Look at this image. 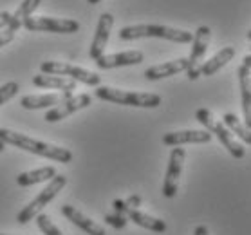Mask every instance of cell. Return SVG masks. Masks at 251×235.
Returning <instances> with one entry per match:
<instances>
[{
    "mask_svg": "<svg viewBox=\"0 0 251 235\" xmlns=\"http://www.w3.org/2000/svg\"><path fill=\"white\" fill-rule=\"evenodd\" d=\"M237 76H239L242 110H244V125L251 131V69L240 65L237 69Z\"/></svg>",
    "mask_w": 251,
    "mask_h": 235,
    "instance_id": "2e32d148",
    "label": "cell"
},
{
    "mask_svg": "<svg viewBox=\"0 0 251 235\" xmlns=\"http://www.w3.org/2000/svg\"><path fill=\"white\" fill-rule=\"evenodd\" d=\"M33 85L40 87V89H56L62 92H73L76 91V81L63 78V76H54V75H40L33 76Z\"/></svg>",
    "mask_w": 251,
    "mask_h": 235,
    "instance_id": "ac0fdd59",
    "label": "cell"
},
{
    "mask_svg": "<svg viewBox=\"0 0 251 235\" xmlns=\"http://www.w3.org/2000/svg\"><path fill=\"white\" fill-rule=\"evenodd\" d=\"M112 207H114V212L121 213V215H126V213L130 212V208L126 207V203L123 199H116L114 203H112Z\"/></svg>",
    "mask_w": 251,
    "mask_h": 235,
    "instance_id": "83f0119b",
    "label": "cell"
},
{
    "mask_svg": "<svg viewBox=\"0 0 251 235\" xmlns=\"http://www.w3.org/2000/svg\"><path fill=\"white\" fill-rule=\"evenodd\" d=\"M40 71L44 75H54V76H63L69 80L81 81L85 85L91 87H100L101 76H98L92 71H87L83 67L73 65V63H63V62H42Z\"/></svg>",
    "mask_w": 251,
    "mask_h": 235,
    "instance_id": "8992f818",
    "label": "cell"
},
{
    "mask_svg": "<svg viewBox=\"0 0 251 235\" xmlns=\"http://www.w3.org/2000/svg\"><path fill=\"white\" fill-rule=\"evenodd\" d=\"M13 38H15V31H13V29H9L7 26L4 29H0V47H4L6 44H9Z\"/></svg>",
    "mask_w": 251,
    "mask_h": 235,
    "instance_id": "4316f807",
    "label": "cell"
},
{
    "mask_svg": "<svg viewBox=\"0 0 251 235\" xmlns=\"http://www.w3.org/2000/svg\"><path fill=\"white\" fill-rule=\"evenodd\" d=\"M235 56V47H223L221 51L215 54V56H211L208 62H204L201 65V76H211L215 75L217 71H221L226 65L228 62H231Z\"/></svg>",
    "mask_w": 251,
    "mask_h": 235,
    "instance_id": "d6986e66",
    "label": "cell"
},
{
    "mask_svg": "<svg viewBox=\"0 0 251 235\" xmlns=\"http://www.w3.org/2000/svg\"><path fill=\"white\" fill-rule=\"evenodd\" d=\"M92 102V98L89 94H78V96H71L69 100H65L62 105H58V107H52L51 110H47L46 116H44V120L49 121V123H54V121H60L63 118H67V116L75 114L76 110H81L89 107Z\"/></svg>",
    "mask_w": 251,
    "mask_h": 235,
    "instance_id": "8fae6325",
    "label": "cell"
},
{
    "mask_svg": "<svg viewBox=\"0 0 251 235\" xmlns=\"http://www.w3.org/2000/svg\"><path fill=\"white\" fill-rule=\"evenodd\" d=\"M67 184V178L65 176H62V174H56L54 178L49 181V184H47L46 188L42 190L40 194L36 195L31 203H29L27 207L24 208L22 212L17 215V221L20 224H27L31 219H34L36 215H40V212L44 210V208L51 203L54 197H56L60 192H62V188Z\"/></svg>",
    "mask_w": 251,
    "mask_h": 235,
    "instance_id": "5b68a950",
    "label": "cell"
},
{
    "mask_svg": "<svg viewBox=\"0 0 251 235\" xmlns=\"http://www.w3.org/2000/svg\"><path fill=\"white\" fill-rule=\"evenodd\" d=\"M195 120L204 127V131H208L210 134H215L219 141L224 145V149L228 150L235 159H242V157L246 156L244 145L239 143V141H237V138H235L233 134L226 129V125H224L223 121L215 120V116L211 114L208 109H199V110H197V112H195Z\"/></svg>",
    "mask_w": 251,
    "mask_h": 235,
    "instance_id": "277c9868",
    "label": "cell"
},
{
    "mask_svg": "<svg viewBox=\"0 0 251 235\" xmlns=\"http://www.w3.org/2000/svg\"><path fill=\"white\" fill-rule=\"evenodd\" d=\"M96 98L103 102H112L118 105H128V107H145V109H155L161 105V96L154 92H130L120 91L112 87H98Z\"/></svg>",
    "mask_w": 251,
    "mask_h": 235,
    "instance_id": "3957f363",
    "label": "cell"
},
{
    "mask_svg": "<svg viewBox=\"0 0 251 235\" xmlns=\"http://www.w3.org/2000/svg\"><path fill=\"white\" fill-rule=\"evenodd\" d=\"M126 219L132 221V223H136L137 226H141V228L155 232V234L166 232L165 221H161V219H157V217H152V215H149V213H145V212H139V210H130V212L126 213Z\"/></svg>",
    "mask_w": 251,
    "mask_h": 235,
    "instance_id": "44dd1931",
    "label": "cell"
},
{
    "mask_svg": "<svg viewBox=\"0 0 251 235\" xmlns=\"http://www.w3.org/2000/svg\"><path fill=\"white\" fill-rule=\"evenodd\" d=\"M0 235H6V234H0Z\"/></svg>",
    "mask_w": 251,
    "mask_h": 235,
    "instance_id": "e575fe53",
    "label": "cell"
},
{
    "mask_svg": "<svg viewBox=\"0 0 251 235\" xmlns=\"http://www.w3.org/2000/svg\"><path fill=\"white\" fill-rule=\"evenodd\" d=\"M105 223L110 224L112 228L116 230H123L126 226V223H128V219H126V215H121V213H107L105 215Z\"/></svg>",
    "mask_w": 251,
    "mask_h": 235,
    "instance_id": "484cf974",
    "label": "cell"
},
{
    "mask_svg": "<svg viewBox=\"0 0 251 235\" xmlns=\"http://www.w3.org/2000/svg\"><path fill=\"white\" fill-rule=\"evenodd\" d=\"M223 123L231 134H237V138L242 139L246 145H251V131L242 123L239 116L233 114V112H228V114L223 116Z\"/></svg>",
    "mask_w": 251,
    "mask_h": 235,
    "instance_id": "603a6c76",
    "label": "cell"
},
{
    "mask_svg": "<svg viewBox=\"0 0 251 235\" xmlns=\"http://www.w3.org/2000/svg\"><path fill=\"white\" fill-rule=\"evenodd\" d=\"M211 134L208 131H177L168 132L163 136V143L168 147H181V145L210 143Z\"/></svg>",
    "mask_w": 251,
    "mask_h": 235,
    "instance_id": "5bb4252c",
    "label": "cell"
},
{
    "mask_svg": "<svg viewBox=\"0 0 251 235\" xmlns=\"http://www.w3.org/2000/svg\"><path fill=\"white\" fill-rule=\"evenodd\" d=\"M9 18H11V13H9V11L0 13V29H4L7 24H9Z\"/></svg>",
    "mask_w": 251,
    "mask_h": 235,
    "instance_id": "f546056e",
    "label": "cell"
},
{
    "mask_svg": "<svg viewBox=\"0 0 251 235\" xmlns=\"http://www.w3.org/2000/svg\"><path fill=\"white\" fill-rule=\"evenodd\" d=\"M112 26H114V17H112L110 13H103L101 17H100V20H98L96 33H94V38H92V44H91V51H89V56H91L94 62L105 54V47H107V42H109Z\"/></svg>",
    "mask_w": 251,
    "mask_h": 235,
    "instance_id": "30bf717a",
    "label": "cell"
},
{
    "mask_svg": "<svg viewBox=\"0 0 251 235\" xmlns=\"http://www.w3.org/2000/svg\"><path fill=\"white\" fill-rule=\"evenodd\" d=\"M184 157H186L184 149H181V147L172 149L168 168H166L165 183H163V195L168 197V199L176 197V194H177V188H179V178H181V174H183Z\"/></svg>",
    "mask_w": 251,
    "mask_h": 235,
    "instance_id": "9c48e42d",
    "label": "cell"
},
{
    "mask_svg": "<svg viewBox=\"0 0 251 235\" xmlns=\"http://www.w3.org/2000/svg\"><path fill=\"white\" fill-rule=\"evenodd\" d=\"M0 141H4L6 145H13V147L25 150V152H31L34 156H42V157H47L51 161H58V163H71L73 161V152L69 149L46 143L40 139H33L25 134L9 131V129H0Z\"/></svg>",
    "mask_w": 251,
    "mask_h": 235,
    "instance_id": "6da1fadb",
    "label": "cell"
},
{
    "mask_svg": "<svg viewBox=\"0 0 251 235\" xmlns=\"http://www.w3.org/2000/svg\"><path fill=\"white\" fill-rule=\"evenodd\" d=\"M73 96V92H52V94H29L20 100V105L27 110H38V109H49V107H58L65 100Z\"/></svg>",
    "mask_w": 251,
    "mask_h": 235,
    "instance_id": "7c38bea8",
    "label": "cell"
},
{
    "mask_svg": "<svg viewBox=\"0 0 251 235\" xmlns=\"http://www.w3.org/2000/svg\"><path fill=\"white\" fill-rule=\"evenodd\" d=\"M188 69V58H177L172 62L159 63V65H152L145 71V78L150 81L161 80V78H168V76L179 75L183 71Z\"/></svg>",
    "mask_w": 251,
    "mask_h": 235,
    "instance_id": "9a60e30c",
    "label": "cell"
},
{
    "mask_svg": "<svg viewBox=\"0 0 251 235\" xmlns=\"http://www.w3.org/2000/svg\"><path fill=\"white\" fill-rule=\"evenodd\" d=\"M42 4V0H22V4L18 6V9L11 15L9 18V24H7V27L13 29L15 33H17L18 29L22 27V24L25 18L33 17V13L38 9V6Z\"/></svg>",
    "mask_w": 251,
    "mask_h": 235,
    "instance_id": "7402d4cb",
    "label": "cell"
},
{
    "mask_svg": "<svg viewBox=\"0 0 251 235\" xmlns=\"http://www.w3.org/2000/svg\"><path fill=\"white\" fill-rule=\"evenodd\" d=\"M210 36H211V29L208 26H201L197 27V31L194 33V47H192V52L188 56V78L190 80H197L201 76V65L204 62L206 51H208V46H210Z\"/></svg>",
    "mask_w": 251,
    "mask_h": 235,
    "instance_id": "ba28073f",
    "label": "cell"
},
{
    "mask_svg": "<svg viewBox=\"0 0 251 235\" xmlns=\"http://www.w3.org/2000/svg\"><path fill=\"white\" fill-rule=\"evenodd\" d=\"M54 176H56V168L54 166H44V168L22 172L17 178V184L18 186H33V184L44 183V181H51Z\"/></svg>",
    "mask_w": 251,
    "mask_h": 235,
    "instance_id": "ffe728a7",
    "label": "cell"
},
{
    "mask_svg": "<svg viewBox=\"0 0 251 235\" xmlns=\"http://www.w3.org/2000/svg\"><path fill=\"white\" fill-rule=\"evenodd\" d=\"M248 40L251 42V29H250V31H248Z\"/></svg>",
    "mask_w": 251,
    "mask_h": 235,
    "instance_id": "836d02e7",
    "label": "cell"
},
{
    "mask_svg": "<svg viewBox=\"0 0 251 235\" xmlns=\"http://www.w3.org/2000/svg\"><path fill=\"white\" fill-rule=\"evenodd\" d=\"M250 49H251V47H250Z\"/></svg>",
    "mask_w": 251,
    "mask_h": 235,
    "instance_id": "d590c367",
    "label": "cell"
},
{
    "mask_svg": "<svg viewBox=\"0 0 251 235\" xmlns=\"http://www.w3.org/2000/svg\"><path fill=\"white\" fill-rule=\"evenodd\" d=\"M20 91V85H18L17 81H7L4 85L0 87V107L9 102L11 98L17 96V92Z\"/></svg>",
    "mask_w": 251,
    "mask_h": 235,
    "instance_id": "d4e9b609",
    "label": "cell"
},
{
    "mask_svg": "<svg viewBox=\"0 0 251 235\" xmlns=\"http://www.w3.org/2000/svg\"><path fill=\"white\" fill-rule=\"evenodd\" d=\"M141 195H130L128 199H125V203L130 210H137V207H141Z\"/></svg>",
    "mask_w": 251,
    "mask_h": 235,
    "instance_id": "f1b7e54d",
    "label": "cell"
},
{
    "mask_svg": "<svg viewBox=\"0 0 251 235\" xmlns=\"http://www.w3.org/2000/svg\"><path fill=\"white\" fill-rule=\"evenodd\" d=\"M121 40H137V38H163L176 44H190L194 40V33L184 29L168 27L159 24H139V26H126L120 29Z\"/></svg>",
    "mask_w": 251,
    "mask_h": 235,
    "instance_id": "7a4b0ae2",
    "label": "cell"
},
{
    "mask_svg": "<svg viewBox=\"0 0 251 235\" xmlns=\"http://www.w3.org/2000/svg\"><path fill=\"white\" fill-rule=\"evenodd\" d=\"M194 235H210V232H208V226H204V224H199V226L195 228Z\"/></svg>",
    "mask_w": 251,
    "mask_h": 235,
    "instance_id": "4dcf8cb0",
    "label": "cell"
},
{
    "mask_svg": "<svg viewBox=\"0 0 251 235\" xmlns=\"http://www.w3.org/2000/svg\"><path fill=\"white\" fill-rule=\"evenodd\" d=\"M62 213L65 217L71 221L73 224H76L80 230H83L87 235H105V230L96 224L92 219H89L87 215L80 212V210H76L75 207H71V205H63L62 207Z\"/></svg>",
    "mask_w": 251,
    "mask_h": 235,
    "instance_id": "e0dca14e",
    "label": "cell"
},
{
    "mask_svg": "<svg viewBox=\"0 0 251 235\" xmlns=\"http://www.w3.org/2000/svg\"><path fill=\"white\" fill-rule=\"evenodd\" d=\"M36 224H38V228L44 235H63L60 230L52 224V221L47 217L46 213H40V215H36Z\"/></svg>",
    "mask_w": 251,
    "mask_h": 235,
    "instance_id": "cb8c5ba5",
    "label": "cell"
},
{
    "mask_svg": "<svg viewBox=\"0 0 251 235\" xmlns=\"http://www.w3.org/2000/svg\"><path fill=\"white\" fill-rule=\"evenodd\" d=\"M100 2H101V0H87V4H92V6H94V4H100Z\"/></svg>",
    "mask_w": 251,
    "mask_h": 235,
    "instance_id": "1f68e13d",
    "label": "cell"
},
{
    "mask_svg": "<svg viewBox=\"0 0 251 235\" xmlns=\"http://www.w3.org/2000/svg\"><path fill=\"white\" fill-rule=\"evenodd\" d=\"M145 60V54L141 51H125L116 54H103L96 60V65L100 69H114V67H128L137 65Z\"/></svg>",
    "mask_w": 251,
    "mask_h": 235,
    "instance_id": "4fadbf2b",
    "label": "cell"
},
{
    "mask_svg": "<svg viewBox=\"0 0 251 235\" xmlns=\"http://www.w3.org/2000/svg\"><path fill=\"white\" fill-rule=\"evenodd\" d=\"M4 149H6V143H4V141H0V152H4Z\"/></svg>",
    "mask_w": 251,
    "mask_h": 235,
    "instance_id": "d6a6232c",
    "label": "cell"
},
{
    "mask_svg": "<svg viewBox=\"0 0 251 235\" xmlns=\"http://www.w3.org/2000/svg\"><path fill=\"white\" fill-rule=\"evenodd\" d=\"M22 27L27 31H44V33H60L71 35L80 31V22L73 18H52V17H29L24 20Z\"/></svg>",
    "mask_w": 251,
    "mask_h": 235,
    "instance_id": "52a82bcc",
    "label": "cell"
}]
</instances>
